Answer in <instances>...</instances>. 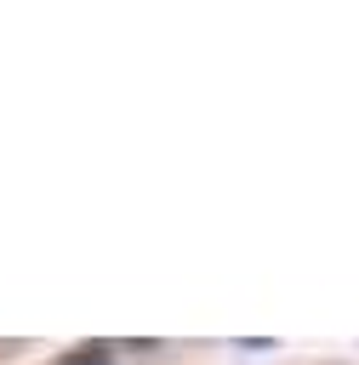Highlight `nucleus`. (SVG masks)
Here are the masks:
<instances>
[{
    "instance_id": "1",
    "label": "nucleus",
    "mask_w": 359,
    "mask_h": 365,
    "mask_svg": "<svg viewBox=\"0 0 359 365\" xmlns=\"http://www.w3.org/2000/svg\"><path fill=\"white\" fill-rule=\"evenodd\" d=\"M68 365H108V348H80V359H68Z\"/></svg>"
}]
</instances>
